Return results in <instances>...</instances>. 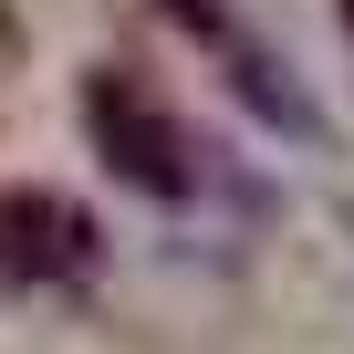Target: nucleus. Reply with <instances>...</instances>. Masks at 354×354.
I'll return each instance as SVG.
<instances>
[{"mask_svg":"<svg viewBox=\"0 0 354 354\" xmlns=\"http://www.w3.org/2000/svg\"><path fill=\"white\" fill-rule=\"evenodd\" d=\"M84 115H94L115 177H136L146 198H198V156H188V136H177L125 73H94V84H84Z\"/></svg>","mask_w":354,"mask_h":354,"instance_id":"obj_2","label":"nucleus"},{"mask_svg":"<svg viewBox=\"0 0 354 354\" xmlns=\"http://www.w3.org/2000/svg\"><path fill=\"white\" fill-rule=\"evenodd\" d=\"M104 261V230L53 198V188H0V281H21V292H73L94 281Z\"/></svg>","mask_w":354,"mask_h":354,"instance_id":"obj_1","label":"nucleus"}]
</instances>
